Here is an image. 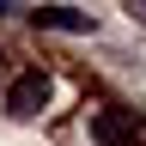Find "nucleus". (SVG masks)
<instances>
[{"label": "nucleus", "mask_w": 146, "mask_h": 146, "mask_svg": "<svg viewBox=\"0 0 146 146\" xmlns=\"http://www.w3.org/2000/svg\"><path fill=\"white\" fill-rule=\"evenodd\" d=\"M49 104V73H18V79L6 85V110H12V116H36V110H43Z\"/></svg>", "instance_id": "f03ea898"}, {"label": "nucleus", "mask_w": 146, "mask_h": 146, "mask_svg": "<svg viewBox=\"0 0 146 146\" xmlns=\"http://www.w3.org/2000/svg\"><path fill=\"white\" fill-rule=\"evenodd\" d=\"M128 12H134V18H140V25H146V0H134V6H128Z\"/></svg>", "instance_id": "20e7f679"}, {"label": "nucleus", "mask_w": 146, "mask_h": 146, "mask_svg": "<svg viewBox=\"0 0 146 146\" xmlns=\"http://www.w3.org/2000/svg\"><path fill=\"white\" fill-rule=\"evenodd\" d=\"M43 31H91V18L85 12H73V6H43V12H31Z\"/></svg>", "instance_id": "7ed1b4c3"}, {"label": "nucleus", "mask_w": 146, "mask_h": 146, "mask_svg": "<svg viewBox=\"0 0 146 146\" xmlns=\"http://www.w3.org/2000/svg\"><path fill=\"white\" fill-rule=\"evenodd\" d=\"M91 140L98 146H146V122H140V110L104 104L98 116H91Z\"/></svg>", "instance_id": "f257e3e1"}]
</instances>
